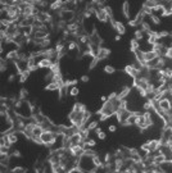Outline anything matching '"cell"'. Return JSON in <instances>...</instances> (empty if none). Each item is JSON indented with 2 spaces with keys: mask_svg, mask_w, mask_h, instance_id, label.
Listing matches in <instances>:
<instances>
[{
  "mask_svg": "<svg viewBox=\"0 0 172 173\" xmlns=\"http://www.w3.org/2000/svg\"><path fill=\"white\" fill-rule=\"evenodd\" d=\"M58 136L59 135L57 132H54V131H45L40 139H41V141H43V145H46V146L50 147V146H53L55 144Z\"/></svg>",
  "mask_w": 172,
  "mask_h": 173,
  "instance_id": "cell-1",
  "label": "cell"
},
{
  "mask_svg": "<svg viewBox=\"0 0 172 173\" xmlns=\"http://www.w3.org/2000/svg\"><path fill=\"white\" fill-rule=\"evenodd\" d=\"M53 64H54V61H53V59H49V58H41L40 61H39V68H45V69L48 68L50 70Z\"/></svg>",
  "mask_w": 172,
  "mask_h": 173,
  "instance_id": "cell-2",
  "label": "cell"
},
{
  "mask_svg": "<svg viewBox=\"0 0 172 173\" xmlns=\"http://www.w3.org/2000/svg\"><path fill=\"white\" fill-rule=\"evenodd\" d=\"M109 54H111V51H109V49H105V48H99L98 49V53H96V56L95 58L98 59V61H103V59H105V58H108L109 56Z\"/></svg>",
  "mask_w": 172,
  "mask_h": 173,
  "instance_id": "cell-3",
  "label": "cell"
},
{
  "mask_svg": "<svg viewBox=\"0 0 172 173\" xmlns=\"http://www.w3.org/2000/svg\"><path fill=\"white\" fill-rule=\"evenodd\" d=\"M5 137H6V140H8V144L12 146V145H14L17 141H18V132L17 131H10L8 133H5Z\"/></svg>",
  "mask_w": 172,
  "mask_h": 173,
  "instance_id": "cell-4",
  "label": "cell"
},
{
  "mask_svg": "<svg viewBox=\"0 0 172 173\" xmlns=\"http://www.w3.org/2000/svg\"><path fill=\"white\" fill-rule=\"evenodd\" d=\"M95 16H96V18L100 21V22H107V21H109V17H108V14L105 13V10L104 8H98L96 10V13H95Z\"/></svg>",
  "mask_w": 172,
  "mask_h": 173,
  "instance_id": "cell-5",
  "label": "cell"
},
{
  "mask_svg": "<svg viewBox=\"0 0 172 173\" xmlns=\"http://www.w3.org/2000/svg\"><path fill=\"white\" fill-rule=\"evenodd\" d=\"M125 73L128 75L130 77H132V78H136V77L139 76V70H136L135 67L132 64H127L125 67Z\"/></svg>",
  "mask_w": 172,
  "mask_h": 173,
  "instance_id": "cell-6",
  "label": "cell"
},
{
  "mask_svg": "<svg viewBox=\"0 0 172 173\" xmlns=\"http://www.w3.org/2000/svg\"><path fill=\"white\" fill-rule=\"evenodd\" d=\"M114 30L117 31V33H118V35H121V36L126 33V27H125V24L122 23V22H120V21H117V22H116Z\"/></svg>",
  "mask_w": 172,
  "mask_h": 173,
  "instance_id": "cell-7",
  "label": "cell"
},
{
  "mask_svg": "<svg viewBox=\"0 0 172 173\" xmlns=\"http://www.w3.org/2000/svg\"><path fill=\"white\" fill-rule=\"evenodd\" d=\"M45 90L46 91H59L61 90V86L57 82H49L46 86H45Z\"/></svg>",
  "mask_w": 172,
  "mask_h": 173,
  "instance_id": "cell-8",
  "label": "cell"
},
{
  "mask_svg": "<svg viewBox=\"0 0 172 173\" xmlns=\"http://www.w3.org/2000/svg\"><path fill=\"white\" fill-rule=\"evenodd\" d=\"M122 12H123L125 18H127L130 21V3L128 1L123 3V5H122Z\"/></svg>",
  "mask_w": 172,
  "mask_h": 173,
  "instance_id": "cell-9",
  "label": "cell"
},
{
  "mask_svg": "<svg viewBox=\"0 0 172 173\" xmlns=\"http://www.w3.org/2000/svg\"><path fill=\"white\" fill-rule=\"evenodd\" d=\"M149 17V19H150V22H152L153 24H156V26H158V24H161V17H158L157 14H150Z\"/></svg>",
  "mask_w": 172,
  "mask_h": 173,
  "instance_id": "cell-10",
  "label": "cell"
},
{
  "mask_svg": "<svg viewBox=\"0 0 172 173\" xmlns=\"http://www.w3.org/2000/svg\"><path fill=\"white\" fill-rule=\"evenodd\" d=\"M67 49L69 51H73V50H80V45L77 44L76 41H69L68 42V46H67Z\"/></svg>",
  "mask_w": 172,
  "mask_h": 173,
  "instance_id": "cell-11",
  "label": "cell"
},
{
  "mask_svg": "<svg viewBox=\"0 0 172 173\" xmlns=\"http://www.w3.org/2000/svg\"><path fill=\"white\" fill-rule=\"evenodd\" d=\"M95 133H96V136H98V139H99V140H105V137H107L105 132L101 131L100 127H98V128L95 130Z\"/></svg>",
  "mask_w": 172,
  "mask_h": 173,
  "instance_id": "cell-12",
  "label": "cell"
},
{
  "mask_svg": "<svg viewBox=\"0 0 172 173\" xmlns=\"http://www.w3.org/2000/svg\"><path fill=\"white\" fill-rule=\"evenodd\" d=\"M79 94H80V89L77 86H73L69 89V95H71L72 98H76V96H79Z\"/></svg>",
  "mask_w": 172,
  "mask_h": 173,
  "instance_id": "cell-13",
  "label": "cell"
},
{
  "mask_svg": "<svg viewBox=\"0 0 172 173\" xmlns=\"http://www.w3.org/2000/svg\"><path fill=\"white\" fill-rule=\"evenodd\" d=\"M104 72L107 73V75H113V73L116 72V68L113 65H111V64H107L104 67Z\"/></svg>",
  "mask_w": 172,
  "mask_h": 173,
  "instance_id": "cell-14",
  "label": "cell"
},
{
  "mask_svg": "<svg viewBox=\"0 0 172 173\" xmlns=\"http://www.w3.org/2000/svg\"><path fill=\"white\" fill-rule=\"evenodd\" d=\"M27 96H29V91H27L26 89H21V91H19V100H26L27 99Z\"/></svg>",
  "mask_w": 172,
  "mask_h": 173,
  "instance_id": "cell-15",
  "label": "cell"
},
{
  "mask_svg": "<svg viewBox=\"0 0 172 173\" xmlns=\"http://www.w3.org/2000/svg\"><path fill=\"white\" fill-rule=\"evenodd\" d=\"M86 128L89 130V131H93V130H96V128H98V121H93V122L87 123V125H86Z\"/></svg>",
  "mask_w": 172,
  "mask_h": 173,
  "instance_id": "cell-16",
  "label": "cell"
},
{
  "mask_svg": "<svg viewBox=\"0 0 172 173\" xmlns=\"http://www.w3.org/2000/svg\"><path fill=\"white\" fill-rule=\"evenodd\" d=\"M30 70H27V72H24V73H22V75H19V82H26L27 81V78H29L30 77Z\"/></svg>",
  "mask_w": 172,
  "mask_h": 173,
  "instance_id": "cell-17",
  "label": "cell"
},
{
  "mask_svg": "<svg viewBox=\"0 0 172 173\" xmlns=\"http://www.w3.org/2000/svg\"><path fill=\"white\" fill-rule=\"evenodd\" d=\"M135 38H136V40H138L139 42L144 38V32H143L141 30H136V31H135Z\"/></svg>",
  "mask_w": 172,
  "mask_h": 173,
  "instance_id": "cell-18",
  "label": "cell"
},
{
  "mask_svg": "<svg viewBox=\"0 0 172 173\" xmlns=\"http://www.w3.org/2000/svg\"><path fill=\"white\" fill-rule=\"evenodd\" d=\"M108 131L112 132V133L117 131V127H116V125H109V126H108Z\"/></svg>",
  "mask_w": 172,
  "mask_h": 173,
  "instance_id": "cell-19",
  "label": "cell"
},
{
  "mask_svg": "<svg viewBox=\"0 0 172 173\" xmlns=\"http://www.w3.org/2000/svg\"><path fill=\"white\" fill-rule=\"evenodd\" d=\"M12 157H13V158H21V151H19V150H13Z\"/></svg>",
  "mask_w": 172,
  "mask_h": 173,
  "instance_id": "cell-20",
  "label": "cell"
},
{
  "mask_svg": "<svg viewBox=\"0 0 172 173\" xmlns=\"http://www.w3.org/2000/svg\"><path fill=\"white\" fill-rule=\"evenodd\" d=\"M90 81V77L87 76V75H84L82 77H81V82H84V83H86V82H89Z\"/></svg>",
  "mask_w": 172,
  "mask_h": 173,
  "instance_id": "cell-21",
  "label": "cell"
},
{
  "mask_svg": "<svg viewBox=\"0 0 172 173\" xmlns=\"http://www.w3.org/2000/svg\"><path fill=\"white\" fill-rule=\"evenodd\" d=\"M128 24H130V26H131V27H136V26H138V22H136V21L135 19H130L128 21Z\"/></svg>",
  "mask_w": 172,
  "mask_h": 173,
  "instance_id": "cell-22",
  "label": "cell"
},
{
  "mask_svg": "<svg viewBox=\"0 0 172 173\" xmlns=\"http://www.w3.org/2000/svg\"><path fill=\"white\" fill-rule=\"evenodd\" d=\"M100 101H101V103H107V101H108V96H105V95H103V96H100Z\"/></svg>",
  "mask_w": 172,
  "mask_h": 173,
  "instance_id": "cell-23",
  "label": "cell"
},
{
  "mask_svg": "<svg viewBox=\"0 0 172 173\" xmlns=\"http://www.w3.org/2000/svg\"><path fill=\"white\" fill-rule=\"evenodd\" d=\"M16 80V75H10L9 77H8V82L10 83V82H13V81Z\"/></svg>",
  "mask_w": 172,
  "mask_h": 173,
  "instance_id": "cell-24",
  "label": "cell"
},
{
  "mask_svg": "<svg viewBox=\"0 0 172 173\" xmlns=\"http://www.w3.org/2000/svg\"><path fill=\"white\" fill-rule=\"evenodd\" d=\"M121 38H122L121 35H116V36H114V40L116 41H121Z\"/></svg>",
  "mask_w": 172,
  "mask_h": 173,
  "instance_id": "cell-25",
  "label": "cell"
},
{
  "mask_svg": "<svg viewBox=\"0 0 172 173\" xmlns=\"http://www.w3.org/2000/svg\"><path fill=\"white\" fill-rule=\"evenodd\" d=\"M170 37L172 38V31H171V32H170Z\"/></svg>",
  "mask_w": 172,
  "mask_h": 173,
  "instance_id": "cell-26",
  "label": "cell"
}]
</instances>
